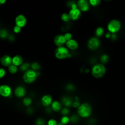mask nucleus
Segmentation results:
<instances>
[{
	"label": "nucleus",
	"instance_id": "17",
	"mask_svg": "<svg viewBox=\"0 0 125 125\" xmlns=\"http://www.w3.org/2000/svg\"><path fill=\"white\" fill-rule=\"evenodd\" d=\"M62 102L63 105L66 106H70L73 104L72 99L68 96H64L62 99Z\"/></svg>",
	"mask_w": 125,
	"mask_h": 125
},
{
	"label": "nucleus",
	"instance_id": "27",
	"mask_svg": "<svg viewBox=\"0 0 125 125\" xmlns=\"http://www.w3.org/2000/svg\"><path fill=\"white\" fill-rule=\"evenodd\" d=\"M36 124L37 125H44L45 121L42 118H38L36 121Z\"/></svg>",
	"mask_w": 125,
	"mask_h": 125
},
{
	"label": "nucleus",
	"instance_id": "5",
	"mask_svg": "<svg viewBox=\"0 0 125 125\" xmlns=\"http://www.w3.org/2000/svg\"><path fill=\"white\" fill-rule=\"evenodd\" d=\"M55 55L58 59H64L68 56V51L67 49L63 46H59L56 49L55 51Z\"/></svg>",
	"mask_w": 125,
	"mask_h": 125
},
{
	"label": "nucleus",
	"instance_id": "3",
	"mask_svg": "<svg viewBox=\"0 0 125 125\" xmlns=\"http://www.w3.org/2000/svg\"><path fill=\"white\" fill-rule=\"evenodd\" d=\"M37 78V74L33 70H28L25 71L23 76V81L27 83H33Z\"/></svg>",
	"mask_w": 125,
	"mask_h": 125
},
{
	"label": "nucleus",
	"instance_id": "9",
	"mask_svg": "<svg viewBox=\"0 0 125 125\" xmlns=\"http://www.w3.org/2000/svg\"><path fill=\"white\" fill-rule=\"evenodd\" d=\"M11 89L9 86L6 84L0 86V94L4 97H7L11 95Z\"/></svg>",
	"mask_w": 125,
	"mask_h": 125
},
{
	"label": "nucleus",
	"instance_id": "38",
	"mask_svg": "<svg viewBox=\"0 0 125 125\" xmlns=\"http://www.w3.org/2000/svg\"><path fill=\"white\" fill-rule=\"evenodd\" d=\"M6 1V0H0V3L1 4H4Z\"/></svg>",
	"mask_w": 125,
	"mask_h": 125
},
{
	"label": "nucleus",
	"instance_id": "28",
	"mask_svg": "<svg viewBox=\"0 0 125 125\" xmlns=\"http://www.w3.org/2000/svg\"><path fill=\"white\" fill-rule=\"evenodd\" d=\"M79 120V118L76 115H72L71 118H70V121L71 122L73 123H75L76 122H77Z\"/></svg>",
	"mask_w": 125,
	"mask_h": 125
},
{
	"label": "nucleus",
	"instance_id": "32",
	"mask_svg": "<svg viewBox=\"0 0 125 125\" xmlns=\"http://www.w3.org/2000/svg\"><path fill=\"white\" fill-rule=\"evenodd\" d=\"M29 64L28 63H24V64H22L21 66V70L22 71H25V70H26L29 67ZM27 71V70H26Z\"/></svg>",
	"mask_w": 125,
	"mask_h": 125
},
{
	"label": "nucleus",
	"instance_id": "14",
	"mask_svg": "<svg viewBox=\"0 0 125 125\" xmlns=\"http://www.w3.org/2000/svg\"><path fill=\"white\" fill-rule=\"evenodd\" d=\"M26 93V91L25 88L21 86H19L16 87L14 93L15 95L19 98H21L23 97Z\"/></svg>",
	"mask_w": 125,
	"mask_h": 125
},
{
	"label": "nucleus",
	"instance_id": "20",
	"mask_svg": "<svg viewBox=\"0 0 125 125\" xmlns=\"http://www.w3.org/2000/svg\"><path fill=\"white\" fill-rule=\"evenodd\" d=\"M23 104L25 106H29L32 103V99L29 97H25L22 101Z\"/></svg>",
	"mask_w": 125,
	"mask_h": 125
},
{
	"label": "nucleus",
	"instance_id": "23",
	"mask_svg": "<svg viewBox=\"0 0 125 125\" xmlns=\"http://www.w3.org/2000/svg\"><path fill=\"white\" fill-rule=\"evenodd\" d=\"M61 19L64 22H67V21H69V20L70 19L69 14H68L67 13L62 14L61 16Z\"/></svg>",
	"mask_w": 125,
	"mask_h": 125
},
{
	"label": "nucleus",
	"instance_id": "30",
	"mask_svg": "<svg viewBox=\"0 0 125 125\" xmlns=\"http://www.w3.org/2000/svg\"><path fill=\"white\" fill-rule=\"evenodd\" d=\"M0 37L2 38H5L7 35V32L5 30H1L0 31Z\"/></svg>",
	"mask_w": 125,
	"mask_h": 125
},
{
	"label": "nucleus",
	"instance_id": "24",
	"mask_svg": "<svg viewBox=\"0 0 125 125\" xmlns=\"http://www.w3.org/2000/svg\"><path fill=\"white\" fill-rule=\"evenodd\" d=\"M69 121H70V119L66 116H63L61 119V122L64 125L67 124L69 122Z\"/></svg>",
	"mask_w": 125,
	"mask_h": 125
},
{
	"label": "nucleus",
	"instance_id": "10",
	"mask_svg": "<svg viewBox=\"0 0 125 125\" xmlns=\"http://www.w3.org/2000/svg\"><path fill=\"white\" fill-rule=\"evenodd\" d=\"M15 23L16 25L22 27L26 23V19L23 15H19L16 18Z\"/></svg>",
	"mask_w": 125,
	"mask_h": 125
},
{
	"label": "nucleus",
	"instance_id": "11",
	"mask_svg": "<svg viewBox=\"0 0 125 125\" xmlns=\"http://www.w3.org/2000/svg\"><path fill=\"white\" fill-rule=\"evenodd\" d=\"M54 42L58 47L62 46V45L65 43L66 40L64 36L62 35H58L55 37L54 39Z\"/></svg>",
	"mask_w": 125,
	"mask_h": 125
},
{
	"label": "nucleus",
	"instance_id": "35",
	"mask_svg": "<svg viewBox=\"0 0 125 125\" xmlns=\"http://www.w3.org/2000/svg\"><path fill=\"white\" fill-rule=\"evenodd\" d=\"M14 32L16 33H18L19 32H20L21 30V27L19 26H17V25H16L14 27Z\"/></svg>",
	"mask_w": 125,
	"mask_h": 125
},
{
	"label": "nucleus",
	"instance_id": "18",
	"mask_svg": "<svg viewBox=\"0 0 125 125\" xmlns=\"http://www.w3.org/2000/svg\"><path fill=\"white\" fill-rule=\"evenodd\" d=\"M51 108L53 110L55 111H58L61 109L62 105L59 102L57 101H55L53 102L51 104Z\"/></svg>",
	"mask_w": 125,
	"mask_h": 125
},
{
	"label": "nucleus",
	"instance_id": "19",
	"mask_svg": "<svg viewBox=\"0 0 125 125\" xmlns=\"http://www.w3.org/2000/svg\"><path fill=\"white\" fill-rule=\"evenodd\" d=\"M8 71L11 74H15L18 71L17 66L12 64L8 66Z\"/></svg>",
	"mask_w": 125,
	"mask_h": 125
},
{
	"label": "nucleus",
	"instance_id": "39",
	"mask_svg": "<svg viewBox=\"0 0 125 125\" xmlns=\"http://www.w3.org/2000/svg\"><path fill=\"white\" fill-rule=\"evenodd\" d=\"M110 34H109V33H107L106 34V35H105V36H106V38H109L110 37Z\"/></svg>",
	"mask_w": 125,
	"mask_h": 125
},
{
	"label": "nucleus",
	"instance_id": "41",
	"mask_svg": "<svg viewBox=\"0 0 125 125\" xmlns=\"http://www.w3.org/2000/svg\"></svg>",
	"mask_w": 125,
	"mask_h": 125
},
{
	"label": "nucleus",
	"instance_id": "29",
	"mask_svg": "<svg viewBox=\"0 0 125 125\" xmlns=\"http://www.w3.org/2000/svg\"><path fill=\"white\" fill-rule=\"evenodd\" d=\"M31 68L33 70H38L40 69V66L39 64H38L37 62H34L31 64Z\"/></svg>",
	"mask_w": 125,
	"mask_h": 125
},
{
	"label": "nucleus",
	"instance_id": "6",
	"mask_svg": "<svg viewBox=\"0 0 125 125\" xmlns=\"http://www.w3.org/2000/svg\"><path fill=\"white\" fill-rule=\"evenodd\" d=\"M90 3L88 0H79L77 2V7L80 11L86 12L90 8Z\"/></svg>",
	"mask_w": 125,
	"mask_h": 125
},
{
	"label": "nucleus",
	"instance_id": "8",
	"mask_svg": "<svg viewBox=\"0 0 125 125\" xmlns=\"http://www.w3.org/2000/svg\"><path fill=\"white\" fill-rule=\"evenodd\" d=\"M68 14L70 19L73 21H76L79 19L81 16V11L78 9V8H71Z\"/></svg>",
	"mask_w": 125,
	"mask_h": 125
},
{
	"label": "nucleus",
	"instance_id": "40",
	"mask_svg": "<svg viewBox=\"0 0 125 125\" xmlns=\"http://www.w3.org/2000/svg\"><path fill=\"white\" fill-rule=\"evenodd\" d=\"M57 125H63V124H62V123L61 122V123H59V124H58Z\"/></svg>",
	"mask_w": 125,
	"mask_h": 125
},
{
	"label": "nucleus",
	"instance_id": "7",
	"mask_svg": "<svg viewBox=\"0 0 125 125\" xmlns=\"http://www.w3.org/2000/svg\"><path fill=\"white\" fill-rule=\"evenodd\" d=\"M100 42L97 38H91L89 39L87 43L88 47L91 50H95L98 48L100 45Z\"/></svg>",
	"mask_w": 125,
	"mask_h": 125
},
{
	"label": "nucleus",
	"instance_id": "13",
	"mask_svg": "<svg viewBox=\"0 0 125 125\" xmlns=\"http://www.w3.org/2000/svg\"><path fill=\"white\" fill-rule=\"evenodd\" d=\"M41 102L43 106H48L52 103V97L49 95H44L41 99Z\"/></svg>",
	"mask_w": 125,
	"mask_h": 125
},
{
	"label": "nucleus",
	"instance_id": "1",
	"mask_svg": "<svg viewBox=\"0 0 125 125\" xmlns=\"http://www.w3.org/2000/svg\"><path fill=\"white\" fill-rule=\"evenodd\" d=\"M92 111L91 106L88 103H84L80 104L78 107L77 112L82 117L86 118L89 116Z\"/></svg>",
	"mask_w": 125,
	"mask_h": 125
},
{
	"label": "nucleus",
	"instance_id": "33",
	"mask_svg": "<svg viewBox=\"0 0 125 125\" xmlns=\"http://www.w3.org/2000/svg\"><path fill=\"white\" fill-rule=\"evenodd\" d=\"M61 112H62V114L64 116L68 114L69 112V110L66 108H63L61 110Z\"/></svg>",
	"mask_w": 125,
	"mask_h": 125
},
{
	"label": "nucleus",
	"instance_id": "22",
	"mask_svg": "<svg viewBox=\"0 0 125 125\" xmlns=\"http://www.w3.org/2000/svg\"><path fill=\"white\" fill-rule=\"evenodd\" d=\"M100 60H101V62L102 63H106L109 60V57H108V56L107 55H106V54L103 55L101 57Z\"/></svg>",
	"mask_w": 125,
	"mask_h": 125
},
{
	"label": "nucleus",
	"instance_id": "21",
	"mask_svg": "<svg viewBox=\"0 0 125 125\" xmlns=\"http://www.w3.org/2000/svg\"><path fill=\"white\" fill-rule=\"evenodd\" d=\"M104 32V31L103 28H102V27H100L97 28V29L95 31V33H96V36H98V37L102 36L103 35Z\"/></svg>",
	"mask_w": 125,
	"mask_h": 125
},
{
	"label": "nucleus",
	"instance_id": "36",
	"mask_svg": "<svg viewBox=\"0 0 125 125\" xmlns=\"http://www.w3.org/2000/svg\"><path fill=\"white\" fill-rule=\"evenodd\" d=\"M5 74V71L4 69L2 68H1L0 69V78H2Z\"/></svg>",
	"mask_w": 125,
	"mask_h": 125
},
{
	"label": "nucleus",
	"instance_id": "12",
	"mask_svg": "<svg viewBox=\"0 0 125 125\" xmlns=\"http://www.w3.org/2000/svg\"><path fill=\"white\" fill-rule=\"evenodd\" d=\"M0 63L4 66H9L12 64V58L8 55H3L0 58Z\"/></svg>",
	"mask_w": 125,
	"mask_h": 125
},
{
	"label": "nucleus",
	"instance_id": "4",
	"mask_svg": "<svg viewBox=\"0 0 125 125\" xmlns=\"http://www.w3.org/2000/svg\"><path fill=\"white\" fill-rule=\"evenodd\" d=\"M121 24L120 21L117 20H112L110 21L107 24V29L108 31L112 33L118 32L121 28Z\"/></svg>",
	"mask_w": 125,
	"mask_h": 125
},
{
	"label": "nucleus",
	"instance_id": "31",
	"mask_svg": "<svg viewBox=\"0 0 125 125\" xmlns=\"http://www.w3.org/2000/svg\"><path fill=\"white\" fill-rule=\"evenodd\" d=\"M47 125H57L58 124H57V121L55 119H51L48 121Z\"/></svg>",
	"mask_w": 125,
	"mask_h": 125
},
{
	"label": "nucleus",
	"instance_id": "15",
	"mask_svg": "<svg viewBox=\"0 0 125 125\" xmlns=\"http://www.w3.org/2000/svg\"><path fill=\"white\" fill-rule=\"evenodd\" d=\"M66 44L67 47L71 50L76 49L78 47V42L75 40L73 39L67 41L66 42Z\"/></svg>",
	"mask_w": 125,
	"mask_h": 125
},
{
	"label": "nucleus",
	"instance_id": "2",
	"mask_svg": "<svg viewBox=\"0 0 125 125\" xmlns=\"http://www.w3.org/2000/svg\"><path fill=\"white\" fill-rule=\"evenodd\" d=\"M105 72L106 69L105 66L101 63L95 65L91 70L92 75L96 78H102L105 74Z\"/></svg>",
	"mask_w": 125,
	"mask_h": 125
},
{
	"label": "nucleus",
	"instance_id": "25",
	"mask_svg": "<svg viewBox=\"0 0 125 125\" xmlns=\"http://www.w3.org/2000/svg\"><path fill=\"white\" fill-rule=\"evenodd\" d=\"M90 5L93 6H98L101 2V0H89Z\"/></svg>",
	"mask_w": 125,
	"mask_h": 125
},
{
	"label": "nucleus",
	"instance_id": "34",
	"mask_svg": "<svg viewBox=\"0 0 125 125\" xmlns=\"http://www.w3.org/2000/svg\"><path fill=\"white\" fill-rule=\"evenodd\" d=\"M64 37L66 40V41H68V40H70L71 39V38H72V35L69 33H66L64 35Z\"/></svg>",
	"mask_w": 125,
	"mask_h": 125
},
{
	"label": "nucleus",
	"instance_id": "26",
	"mask_svg": "<svg viewBox=\"0 0 125 125\" xmlns=\"http://www.w3.org/2000/svg\"><path fill=\"white\" fill-rule=\"evenodd\" d=\"M72 105L74 107H78L80 105V102H79V99L78 97H77V96L75 97V101L73 103Z\"/></svg>",
	"mask_w": 125,
	"mask_h": 125
},
{
	"label": "nucleus",
	"instance_id": "37",
	"mask_svg": "<svg viewBox=\"0 0 125 125\" xmlns=\"http://www.w3.org/2000/svg\"><path fill=\"white\" fill-rule=\"evenodd\" d=\"M67 89L68 90H73L74 89V87L73 86V85H71V84H69L66 86Z\"/></svg>",
	"mask_w": 125,
	"mask_h": 125
},
{
	"label": "nucleus",
	"instance_id": "16",
	"mask_svg": "<svg viewBox=\"0 0 125 125\" xmlns=\"http://www.w3.org/2000/svg\"><path fill=\"white\" fill-rule=\"evenodd\" d=\"M22 62V58L20 55H16L12 58V64L18 66L21 65Z\"/></svg>",
	"mask_w": 125,
	"mask_h": 125
}]
</instances>
